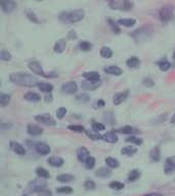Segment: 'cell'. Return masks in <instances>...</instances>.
<instances>
[{
  "label": "cell",
  "mask_w": 175,
  "mask_h": 196,
  "mask_svg": "<svg viewBox=\"0 0 175 196\" xmlns=\"http://www.w3.org/2000/svg\"><path fill=\"white\" fill-rule=\"evenodd\" d=\"M36 1H42V0H36Z\"/></svg>",
  "instance_id": "60"
},
{
  "label": "cell",
  "mask_w": 175,
  "mask_h": 196,
  "mask_svg": "<svg viewBox=\"0 0 175 196\" xmlns=\"http://www.w3.org/2000/svg\"><path fill=\"white\" fill-rule=\"evenodd\" d=\"M83 77L86 81H92V82H96V81H99V79H100V75L97 72L84 73Z\"/></svg>",
  "instance_id": "21"
},
{
  "label": "cell",
  "mask_w": 175,
  "mask_h": 196,
  "mask_svg": "<svg viewBox=\"0 0 175 196\" xmlns=\"http://www.w3.org/2000/svg\"><path fill=\"white\" fill-rule=\"evenodd\" d=\"M38 88L40 89V91L45 92V93H50L53 90V86L49 83H40L38 85Z\"/></svg>",
  "instance_id": "30"
},
{
  "label": "cell",
  "mask_w": 175,
  "mask_h": 196,
  "mask_svg": "<svg viewBox=\"0 0 175 196\" xmlns=\"http://www.w3.org/2000/svg\"><path fill=\"white\" fill-rule=\"evenodd\" d=\"M28 17H29V18H31V20L34 21L35 23H37V22H38V21H37V18H36V15H35L34 13H28Z\"/></svg>",
  "instance_id": "54"
},
{
  "label": "cell",
  "mask_w": 175,
  "mask_h": 196,
  "mask_svg": "<svg viewBox=\"0 0 175 196\" xmlns=\"http://www.w3.org/2000/svg\"><path fill=\"white\" fill-rule=\"evenodd\" d=\"M127 142H130V143H134L136 145H141L142 144V140L141 139H139V138L137 137H135V136H131L129 138H127L126 139Z\"/></svg>",
  "instance_id": "44"
},
{
  "label": "cell",
  "mask_w": 175,
  "mask_h": 196,
  "mask_svg": "<svg viewBox=\"0 0 175 196\" xmlns=\"http://www.w3.org/2000/svg\"><path fill=\"white\" fill-rule=\"evenodd\" d=\"M27 132L32 136H38V135H41V134L43 133V130H42L39 126L29 125L28 127H27Z\"/></svg>",
  "instance_id": "17"
},
{
  "label": "cell",
  "mask_w": 175,
  "mask_h": 196,
  "mask_svg": "<svg viewBox=\"0 0 175 196\" xmlns=\"http://www.w3.org/2000/svg\"><path fill=\"white\" fill-rule=\"evenodd\" d=\"M45 101L46 102H51L52 101V95L50 94V93L45 95Z\"/></svg>",
  "instance_id": "53"
},
{
  "label": "cell",
  "mask_w": 175,
  "mask_h": 196,
  "mask_svg": "<svg viewBox=\"0 0 175 196\" xmlns=\"http://www.w3.org/2000/svg\"><path fill=\"white\" fill-rule=\"evenodd\" d=\"M39 196H52V193H51V191L44 189V190L39 192Z\"/></svg>",
  "instance_id": "52"
},
{
  "label": "cell",
  "mask_w": 175,
  "mask_h": 196,
  "mask_svg": "<svg viewBox=\"0 0 175 196\" xmlns=\"http://www.w3.org/2000/svg\"><path fill=\"white\" fill-rule=\"evenodd\" d=\"M84 166H85V168H87V170H91V168H94V166H95V159H94V157H92V156L88 157L87 160L84 163Z\"/></svg>",
  "instance_id": "39"
},
{
  "label": "cell",
  "mask_w": 175,
  "mask_h": 196,
  "mask_svg": "<svg viewBox=\"0 0 175 196\" xmlns=\"http://www.w3.org/2000/svg\"><path fill=\"white\" fill-rule=\"evenodd\" d=\"M106 163L109 168H116L119 167V161L116 158H114V157H107Z\"/></svg>",
  "instance_id": "33"
},
{
  "label": "cell",
  "mask_w": 175,
  "mask_h": 196,
  "mask_svg": "<svg viewBox=\"0 0 175 196\" xmlns=\"http://www.w3.org/2000/svg\"><path fill=\"white\" fill-rule=\"evenodd\" d=\"M67 108L66 107H60L57 110H56V117L57 118H63L66 114H67Z\"/></svg>",
  "instance_id": "46"
},
{
  "label": "cell",
  "mask_w": 175,
  "mask_h": 196,
  "mask_svg": "<svg viewBox=\"0 0 175 196\" xmlns=\"http://www.w3.org/2000/svg\"><path fill=\"white\" fill-rule=\"evenodd\" d=\"M139 177H141V173L137 170H133L129 173V175H128V179L127 181L128 182H134L135 180H137Z\"/></svg>",
  "instance_id": "35"
},
{
  "label": "cell",
  "mask_w": 175,
  "mask_h": 196,
  "mask_svg": "<svg viewBox=\"0 0 175 196\" xmlns=\"http://www.w3.org/2000/svg\"><path fill=\"white\" fill-rule=\"evenodd\" d=\"M158 65H159V68H160V70L163 71V72L168 71L169 68H171V63L167 59H162L161 61H159Z\"/></svg>",
  "instance_id": "34"
},
{
  "label": "cell",
  "mask_w": 175,
  "mask_h": 196,
  "mask_svg": "<svg viewBox=\"0 0 175 196\" xmlns=\"http://www.w3.org/2000/svg\"><path fill=\"white\" fill-rule=\"evenodd\" d=\"M151 33H153V28L150 25H146L141 28L135 30L134 32H132L131 37L134 38L136 41H139L149 38L151 35Z\"/></svg>",
  "instance_id": "4"
},
{
  "label": "cell",
  "mask_w": 175,
  "mask_h": 196,
  "mask_svg": "<svg viewBox=\"0 0 175 196\" xmlns=\"http://www.w3.org/2000/svg\"><path fill=\"white\" fill-rule=\"evenodd\" d=\"M9 80L15 85L23 87H36L40 84L36 77L26 73H13L9 76Z\"/></svg>",
  "instance_id": "1"
},
{
  "label": "cell",
  "mask_w": 175,
  "mask_h": 196,
  "mask_svg": "<svg viewBox=\"0 0 175 196\" xmlns=\"http://www.w3.org/2000/svg\"><path fill=\"white\" fill-rule=\"evenodd\" d=\"M92 130L95 131V132H100V131H103L104 130V126L103 124H100V123H93L92 124Z\"/></svg>",
  "instance_id": "47"
},
{
  "label": "cell",
  "mask_w": 175,
  "mask_h": 196,
  "mask_svg": "<svg viewBox=\"0 0 175 196\" xmlns=\"http://www.w3.org/2000/svg\"><path fill=\"white\" fill-rule=\"evenodd\" d=\"M35 150L40 155H46L50 152V147L45 143H37L35 146Z\"/></svg>",
  "instance_id": "13"
},
{
  "label": "cell",
  "mask_w": 175,
  "mask_h": 196,
  "mask_svg": "<svg viewBox=\"0 0 175 196\" xmlns=\"http://www.w3.org/2000/svg\"><path fill=\"white\" fill-rule=\"evenodd\" d=\"M112 174L111 170H109L107 168H100L99 170H97L95 175L97 177H100V178H107V177H110Z\"/></svg>",
  "instance_id": "27"
},
{
  "label": "cell",
  "mask_w": 175,
  "mask_h": 196,
  "mask_svg": "<svg viewBox=\"0 0 175 196\" xmlns=\"http://www.w3.org/2000/svg\"><path fill=\"white\" fill-rule=\"evenodd\" d=\"M103 71L104 73H107V74L112 75V76H120L122 74V70L119 67H117V65H110V67L104 68Z\"/></svg>",
  "instance_id": "19"
},
{
  "label": "cell",
  "mask_w": 175,
  "mask_h": 196,
  "mask_svg": "<svg viewBox=\"0 0 175 196\" xmlns=\"http://www.w3.org/2000/svg\"><path fill=\"white\" fill-rule=\"evenodd\" d=\"M164 171L166 174H172V173L175 171V156L172 157H168L166 159V163H165V168Z\"/></svg>",
  "instance_id": "12"
},
{
  "label": "cell",
  "mask_w": 175,
  "mask_h": 196,
  "mask_svg": "<svg viewBox=\"0 0 175 196\" xmlns=\"http://www.w3.org/2000/svg\"><path fill=\"white\" fill-rule=\"evenodd\" d=\"M86 134H87V136L90 138V139L92 140H98V139H103V136H100L98 132H95V131H86Z\"/></svg>",
  "instance_id": "40"
},
{
  "label": "cell",
  "mask_w": 175,
  "mask_h": 196,
  "mask_svg": "<svg viewBox=\"0 0 175 196\" xmlns=\"http://www.w3.org/2000/svg\"><path fill=\"white\" fill-rule=\"evenodd\" d=\"M173 58H174V59H175V52H174V53H173Z\"/></svg>",
  "instance_id": "59"
},
{
  "label": "cell",
  "mask_w": 175,
  "mask_h": 196,
  "mask_svg": "<svg viewBox=\"0 0 175 196\" xmlns=\"http://www.w3.org/2000/svg\"><path fill=\"white\" fill-rule=\"evenodd\" d=\"M68 128L69 130L74 131V132H76V133H82L85 131L84 127L81 125H71V126H69Z\"/></svg>",
  "instance_id": "41"
},
{
  "label": "cell",
  "mask_w": 175,
  "mask_h": 196,
  "mask_svg": "<svg viewBox=\"0 0 175 196\" xmlns=\"http://www.w3.org/2000/svg\"><path fill=\"white\" fill-rule=\"evenodd\" d=\"M150 157L153 161H159L161 158V153H160V148L155 147L154 149H151V151L150 152Z\"/></svg>",
  "instance_id": "24"
},
{
  "label": "cell",
  "mask_w": 175,
  "mask_h": 196,
  "mask_svg": "<svg viewBox=\"0 0 175 196\" xmlns=\"http://www.w3.org/2000/svg\"><path fill=\"white\" fill-rule=\"evenodd\" d=\"M35 120H36L38 123H42V124H44V125H48V126L56 125V121H54L48 113L39 114V116L35 117Z\"/></svg>",
  "instance_id": "9"
},
{
  "label": "cell",
  "mask_w": 175,
  "mask_h": 196,
  "mask_svg": "<svg viewBox=\"0 0 175 196\" xmlns=\"http://www.w3.org/2000/svg\"><path fill=\"white\" fill-rule=\"evenodd\" d=\"M84 187L86 188L87 190H93L95 188V183L91 181V180H87V181L84 183Z\"/></svg>",
  "instance_id": "48"
},
{
  "label": "cell",
  "mask_w": 175,
  "mask_h": 196,
  "mask_svg": "<svg viewBox=\"0 0 175 196\" xmlns=\"http://www.w3.org/2000/svg\"><path fill=\"white\" fill-rule=\"evenodd\" d=\"M84 18V11L82 9H76L70 13H64L61 14V20L68 22L70 24L79 23Z\"/></svg>",
  "instance_id": "2"
},
{
  "label": "cell",
  "mask_w": 175,
  "mask_h": 196,
  "mask_svg": "<svg viewBox=\"0 0 175 196\" xmlns=\"http://www.w3.org/2000/svg\"><path fill=\"white\" fill-rule=\"evenodd\" d=\"M135 23H136V21L134 20V18H121V20L118 21V24L119 25L124 26V27H127V28L134 26Z\"/></svg>",
  "instance_id": "28"
},
{
  "label": "cell",
  "mask_w": 175,
  "mask_h": 196,
  "mask_svg": "<svg viewBox=\"0 0 175 196\" xmlns=\"http://www.w3.org/2000/svg\"><path fill=\"white\" fill-rule=\"evenodd\" d=\"M174 15V7L171 4H166L161 7V9L159 10V18L163 23H167L172 20Z\"/></svg>",
  "instance_id": "5"
},
{
  "label": "cell",
  "mask_w": 175,
  "mask_h": 196,
  "mask_svg": "<svg viewBox=\"0 0 175 196\" xmlns=\"http://www.w3.org/2000/svg\"><path fill=\"white\" fill-rule=\"evenodd\" d=\"M110 188H112V189H114V190H121L124 188V184L118 181H114L110 183Z\"/></svg>",
  "instance_id": "42"
},
{
  "label": "cell",
  "mask_w": 175,
  "mask_h": 196,
  "mask_svg": "<svg viewBox=\"0 0 175 196\" xmlns=\"http://www.w3.org/2000/svg\"><path fill=\"white\" fill-rule=\"evenodd\" d=\"M127 96H128V91L120 92V93H117V94L114 96V99H113V103H114L115 105L121 104V103L127 98Z\"/></svg>",
  "instance_id": "18"
},
{
  "label": "cell",
  "mask_w": 175,
  "mask_h": 196,
  "mask_svg": "<svg viewBox=\"0 0 175 196\" xmlns=\"http://www.w3.org/2000/svg\"><path fill=\"white\" fill-rule=\"evenodd\" d=\"M170 122H171V124H174V125H175V113L172 116V118H171Z\"/></svg>",
  "instance_id": "58"
},
{
  "label": "cell",
  "mask_w": 175,
  "mask_h": 196,
  "mask_svg": "<svg viewBox=\"0 0 175 196\" xmlns=\"http://www.w3.org/2000/svg\"><path fill=\"white\" fill-rule=\"evenodd\" d=\"M104 106V102L103 100H98L95 103V107H103Z\"/></svg>",
  "instance_id": "55"
},
{
  "label": "cell",
  "mask_w": 175,
  "mask_h": 196,
  "mask_svg": "<svg viewBox=\"0 0 175 196\" xmlns=\"http://www.w3.org/2000/svg\"><path fill=\"white\" fill-rule=\"evenodd\" d=\"M108 5L112 9L115 10H121V11H127L130 10L132 4L129 0H106Z\"/></svg>",
  "instance_id": "3"
},
{
  "label": "cell",
  "mask_w": 175,
  "mask_h": 196,
  "mask_svg": "<svg viewBox=\"0 0 175 196\" xmlns=\"http://www.w3.org/2000/svg\"><path fill=\"white\" fill-rule=\"evenodd\" d=\"M127 65L129 68H138L139 64H141V60H139L136 56H132L130 57L129 59L126 61Z\"/></svg>",
  "instance_id": "26"
},
{
  "label": "cell",
  "mask_w": 175,
  "mask_h": 196,
  "mask_svg": "<svg viewBox=\"0 0 175 196\" xmlns=\"http://www.w3.org/2000/svg\"><path fill=\"white\" fill-rule=\"evenodd\" d=\"M10 148L13 149L17 154H19V155H25L26 154V150H25L24 146H23L22 144L18 143V142L11 141L10 142Z\"/></svg>",
  "instance_id": "15"
},
{
  "label": "cell",
  "mask_w": 175,
  "mask_h": 196,
  "mask_svg": "<svg viewBox=\"0 0 175 196\" xmlns=\"http://www.w3.org/2000/svg\"><path fill=\"white\" fill-rule=\"evenodd\" d=\"M36 174H37L39 177H40V178H43V179H48L49 177H50L48 171L46 170V168H42V167H40V168H37V170H36Z\"/></svg>",
  "instance_id": "32"
},
{
  "label": "cell",
  "mask_w": 175,
  "mask_h": 196,
  "mask_svg": "<svg viewBox=\"0 0 175 196\" xmlns=\"http://www.w3.org/2000/svg\"><path fill=\"white\" fill-rule=\"evenodd\" d=\"M109 24H110L111 28H112V30H113V32H115L116 34H119V33H120V29L118 28V26H117L114 22L110 20V21H109Z\"/></svg>",
  "instance_id": "50"
},
{
  "label": "cell",
  "mask_w": 175,
  "mask_h": 196,
  "mask_svg": "<svg viewBox=\"0 0 175 196\" xmlns=\"http://www.w3.org/2000/svg\"><path fill=\"white\" fill-rule=\"evenodd\" d=\"M100 83L99 81H96V82H92V81H86V82L82 83V88L84 90H88V91H93L95 90L96 88H98L100 86Z\"/></svg>",
  "instance_id": "14"
},
{
  "label": "cell",
  "mask_w": 175,
  "mask_h": 196,
  "mask_svg": "<svg viewBox=\"0 0 175 196\" xmlns=\"http://www.w3.org/2000/svg\"><path fill=\"white\" fill-rule=\"evenodd\" d=\"M137 152V149L135 147H132V146H126V147H124L122 150H121V153L124 155H127V156H131L135 154V153Z\"/></svg>",
  "instance_id": "31"
},
{
  "label": "cell",
  "mask_w": 175,
  "mask_h": 196,
  "mask_svg": "<svg viewBox=\"0 0 175 196\" xmlns=\"http://www.w3.org/2000/svg\"><path fill=\"white\" fill-rule=\"evenodd\" d=\"M56 192L57 193H66V194H69V193H72L73 192V189L71 187H58L56 189Z\"/></svg>",
  "instance_id": "45"
},
{
  "label": "cell",
  "mask_w": 175,
  "mask_h": 196,
  "mask_svg": "<svg viewBox=\"0 0 175 196\" xmlns=\"http://www.w3.org/2000/svg\"><path fill=\"white\" fill-rule=\"evenodd\" d=\"M77 89H78V86L76 82H68V83H65L63 86H61V92H63L64 94H74L77 92Z\"/></svg>",
  "instance_id": "8"
},
{
  "label": "cell",
  "mask_w": 175,
  "mask_h": 196,
  "mask_svg": "<svg viewBox=\"0 0 175 196\" xmlns=\"http://www.w3.org/2000/svg\"><path fill=\"white\" fill-rule=\"evenodd\" d=\"M77 157L78 159H79V161H81V163H85V161L87 160L88 157H90V153H89L88 149L86 147H80L79 149H78L77 151Z\"/></svg>",
  "instance_id": "11"
},
{
  "label": "cell",
  "mask_w": 175,
  "mask_h": 196,
  "mask_svg": "<svg viewBox=\"0 0 175 196\" xmlns=\"http://www.w3.org/2000/svg\"><path fill=\"white\" fill-rule=\"evenodd\" d=\"M46 186H47V183L43 179V178H40V179H35L33 180L32 182L29 183L28 185V190L30 192H40L42 190L46 189Z\"/></svg>",
  "instance_id": "6"
},
{
  "label": "cell",
  "mask_w": 175,
  "mask_h": 196,
  "mask_svg": "<svg viewBox=\"0 0 175 196\" xmlns=\"http://www.w3.org/2000/svg\"><path fill=\"white\" fill-rule=\"evenodd\" d=\"M66 47H67V42L63 39L58 40L56 43V45H54V51L57 53H61L66 49Z\"/></svg>",
  "instance_id": "23"
},
{
  "label": "cell",
  "mask_w": 175,
  "mask_h": 196,
  "mask_svg": "<svg viewBox=\"0 0 175 196\" xmlns=\"http://www.w3.org/2000/svg\"><path fill=\"white\" fill-rule=\"evenodd\" d=\"M143 85H146L147 87H153L154 86V82H153V80H151V79L146 78L145 80H143Z\"/></svg>",
  "instance_id": "51"
},
{
  "label": "cell",
  "mask_w": 175,
  "mask_h": 196,
  "mask_svg": "<svg viewBox=\"0 0 175 196\" xmlns=\"http://www.w3.org/2000/svg\"><path fill=\"white\" fill-rule=\"evenodd\" d=\"M119 132L122 133V134H128V135H132V134L137 133L138 131L136 130L135 128H133V127L125 126V127H122L121 129H119Z\"/></svg>",
  "instance_id": "29"
},
{
  "label": "cell",
  "mask_w": 175,
  "mask_h": 196,
  "mask_svg": "<svg viewBox=\"0 0 175 196\" xmlns=\"http://www.w3.org/2000/svg\"><path fill=\"white\" fill-rule=\"evenodd\" d=\"M92 48L91 43H89L88 41H82L79 43V49L82 51H89Z\"/></svg>",
  "instance_id": "38"
},
{
  "label": "cell",
  "mask_w": 175,
  "mask_h": 196,
  "mask_svg": "<svg viewBox=\"0 0 175 196\" xmlns=\"http://www.w3.org/2000/svg\"><path fill=\"white\" fill-rule=\"evenodd\" d=\"M10 101V96L8 94H1L0 95V105L5 107Z\"/></svg>",
  "instance_id": "37"
},
{
  "label": "cell",
  "mask_w": 175,
  "mask_h": 196,
  "mask_svg": "<svg viewBox=\"0 0 175 196\" xmlns=\"http://www.w3.org/2000/svg\"><path fill=\"white\" fill-rule=\"evenodd\" d=\"M100 55H102L103 57H104V58H111V57L113 56L112 49L104 46V47H103L102 49H100Z\"/></svg>",
  "instance_id": "36"
},
{
  "label": "cell",
  "mask_w": 175,
  "mask_h": 196,
  "mask_svg": "<svg viewBox=\"0 0 175 196\" xmlns=\"http://www.w3.org/2000/svg\"><path fill=\"white\" fill-rule=\"evenodd\" d=\"M69 37H70V38H76V34H75V32H73V31H71V32H70V34H69Z\"/></svg>",
  "instance_id": "57"
},
{
  "label": "cell",
  "mask_w": 175,
  "mask_h": 196,
  "mask_svg": "<svg viewBox=\"0 0 175 196\" xmlns=\"http://www.w3.org/2000/svg\"><path fill=\"white\" fill-rule=\"evenodd\" d=\"M24 98H25V100L30 101V102H38L41 100V96L37 93H35V92H28V93H26L24 95Z\"/></svg>",
  "instance_id": "20"
},
{
  "label": "cell",
  "mask_w": 175,
  "mask_h": 196,
  "mask_svg": "<svg viewBox=\"0 0 175 196\" xmlns=\"http://www.w3.org/2000/svg\"><path fill=\"white\" fill-rule=\"evenodd\" d=\"M77 100L81 102H87L89 100V96L86 94H80L77 96Z\"/></svg>",
  "instance_id": "49"
},
{
  "label": "cell",
  "mask_w": 175,
  "mask_h": 196,
  "mask_svg": "<svg viewBox=\"0 0 175 196\" xmlns=\"http://www.w3.org/2000/svg\"><path fill=\"white\" fill-rule=\"evenodd\" d=\"M142 196H163V195L160 193H150V194H145Z\"/></svg>",
  "instance_id": "56"
},
{
  "label": "cell",
  "mask_w": 175,
  "mask_h": 196,
  "mask_svg": "<svg viewBox=\"0 0 175 196\" xmlns=\"http://www.w3.org/2000/svg\"><path fill=\"white\" fill-rule=\"evenodd\" d=\"M24 196H26V195H24Z\"/></svg>",
  "instance_id": "61"
},
{
  "label": "cell",
  "mask_w": 175,
  "mask_h": 196,
  "mask_svg": "<svg viewBox=\"0 0 175 196\" xmlns=\"http://www.w3.org/2000/svg\"><path fill=\"white\" fill-rule=\"evenodd\" d=\"M47 163H48V164H50V166L53 168H61L64 164L65 161L61 157L52 156V157H49V158L47 159Z\"/></svg>",
  "instance_id": "16"
},
{
  "label": "cell",
  "mask_w": 175,
  "mask_h": 196,
  "mask_svg": "<svg viewBox=\"0 0 175 196\" xmlns=\"http://www.w3.org/2000/svg\"><path fill=\"white\" fill-rule=\"evenodd\" d=\"M11 58V54L8 52V51H6V50H1V53H0V59L1 60H10Z\"/></svg>",
  "instance_id": "43"
},
{
  "label": "cell",
  "mask_w": 175,
  "mask_h": 196,
  "mask_svg": "<svg viewBox=\"0 0 175 196\" xmlns=\"http://www.w3.org/2000/svg\"><path fill=\"white\" fill-rule=\"evenodd\" d=\"M29 68L34 73V74L39 75V76L47 77L45 75V73L43 72V70H42L41 64L39 63H37V61H31V63H29Z\"/></svg>",
  "instance_id": "10"
},
{
  "label": "cell",
  "mask_w": 175,
  "mask_h": 196,
  "mask_svg": "<svg viewBox=\"0 0 175 196\" xmlns=\"http://www.w3.org/2000/svg\"><path fill=\"white\" fill-rule=\"evenodd\" d=\"M103 139L106 142H109V143H116L118 141V136L115 132H109L103 135Z\"/></svg>",
  "instance_id": "22"
},
{
  "label": "cell",
  "mask_w": 175,
  "mask_h": 196,
  "mask_svg": "<svg viewBox=\"0 0 175 196\" xmlns=\"http://www.w3.org/2000/svg\"><path fill=\"white\" fill-rule=\"evenodd\" d=\"M56 180L58 182H61V183H69L74 180V176L70 174H61L56 177Z\"/></svg>",
  "instance_id": "25"
},
{
  "label": "cell",
  "mask_w": 175,
  "mask_h": 196,
  "mask_svg": "<svg viewBox=\"0 0 175 196\" xmlns=\"http://www.w3.org/2000/svg\"><path fill=\"white\" fill-rule=\"evenodd\" d=\"M17 8V3L14 0H1V9L5 13H11Z\"/></svg>",
  "instance_id": "7"
}]
</instances>
